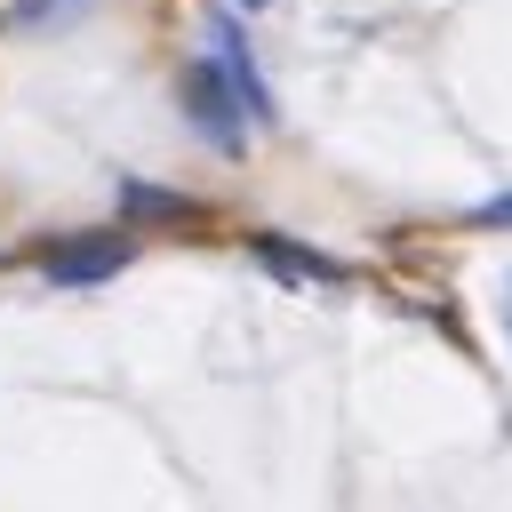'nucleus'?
<instances>
[{
    "instance_id": "f257e3e1",
    "label": "nucleus",
    "mask_w": 512,
    "mask_h": 512,
    "mask_svg": "<svg viewBox=\"0 0 512 512\" xmlns=\"http://www.w3.org/2000/svg\"><path fill=\"white\" fill-rule=\"evenodd\" d=\"M176 96H184V120H192L216 152H240V144H248V112H240L232 80L216 72V56H192L184 80H176Z\"/></svg>"
},
{
    "instance_id": "20e7f679",
    "label": "nucleus",
    "mask_w": 512,
    "mask_h": 512,
    "mask_svg": "<svg viewBox=\"0 0 512 512\" xmlns=\"http://www.w3.org/2000/svg\"><path fill=\"white\" fill-rule=\"evenodd\" d=\"M120 208L144 216V224H192L200 216L192 192H168V184H144V176H120Z\"/></svg>"
},
{
    "instance_id": "39448f33",
    "label": "nucleus",
    "mask_w": 512,
    "mask_h": 512,
    "mask_svg": "<svg viewBox=\"0 0 512 512\" xmlns=\"http://www.w3.org/2000/svg\"><path fill=\"white\" fill-rule=\"evenodd\" d=\"M248 248H256V264H272V272H288V280H344V264H336V256L296 248V240H280V232H256Z\"/></svg>"
},
{
    "instance_id": "0eeeda50",
    "label": "nucleus",
    "mask_w": 512,
    "mask_h": 512,
    "mask_svg": "<svg viewBox=\"0 0 512 512\" xmlns=\"http://www.w3.org/2000/svg\"><path fill=\"white\" fill-rule=\"evenodd\" d=\"M232 8H264V0H232Z\"/></svg>"
},
{
    "instance_id": "f03ea898",
    "label": "nucleus",
    "mask_w": 512,
    "mask_h": 512,
    "mask_svg": "<svg viewBox=\"0 0 512 512\" xmlns=\"http://www.w3.org/2000/svg\"><path fill=\"white\" fill-rule=\"evenodd\" d=\"M208 56H216V72L232 80V96H240V112H248V128H264V120H280V104H272V88H264V72H256V56H248V32H240L232 16H208Z\"/></svg>"
},
{
    "instance_id": "423d86ee",
    "label": "nucleus",
    "mask_w": 512,
    "mask_h": 512,
    "mask_svg": "<svg viewBox=\"0 0 512 512\" xmlns=\"http://www.w3.org/2000/svg\"><path fill=\"white\" fill-rule=\"evenodd\" d=\"M472 224H480V232H488V224H512V192H496V200H480V208H472Z\"/></svg>"
},
{
    "instance_id": "7ed1b4c3",
    "label": "nucleus",
    "mask_w": 512,
    "mask_h": 512,
    "mask_svg": "<svg viewBox=\"0 0 512 512\" xmlns=\"http://www.w3.org/2000/svg\"><path fill=\"white\" fill-rule=\"evenodd\" d=\"M120 264H128V232H80V240H56V248L40 256L48 288H96V280H112Z\"/></svg>"
}]
</instances>
